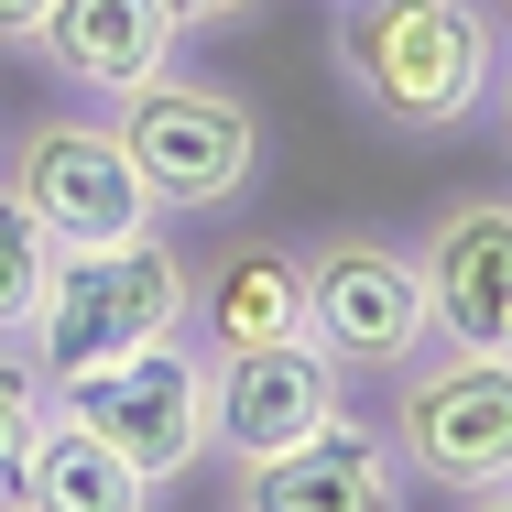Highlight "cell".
Instances as JSON below:
<instances>
[{
	"label": "cell",
	"mask_w": 512,
	"mask_h": 512,
	"mask_svg": "<svg viewBox=\"0 0 512 512\" xmlns=\"http://www.w3.org/2000/svg\"><path fill=\"white\" fill-rule=\"evenodd\" d=\"M175 22L186 33H240V22H262V0H175Z\"/></svg>",
	"instance_id": "obj_16"
},
{
	"label": "cell",
	"mask_w": 512,
	"mask_h": 512,
	"mask_svg": "<svg viewBox=\"0 0 512 512\" xmlns=\"http://www.w3.org/2000/svg\"><path fill=\"white\" fill-rule=\"evenodd\" d=\"M44 22H55V0H0V44H11V55H33Z\"/></svg>",
	"instance_id": "obj_17"
},
{
	"label": "cell",
	"mask_w": 512,
	"mask_h": 512,
	"mask_svg": "<svg viewBox=\"0 0 512 512\" xmlns=\"http://www.w3.org/2000/svg\"><path fill=\"white\" fill-rule=\"evenodd\" d=\"M491 22H502V33H512V0H491Z\"/></svg>",
	"instance_id": "obj_19"
},
{
	"label": "cell",
	"mask_w": 512,
	"mask_h": 512,
	"mask_svg": "<svg viewBox=\"0 0 512 512\" xmlns=\"http://www.w3.org/2000/svg\"><path fill=\"white\" fill-rule=\"evenodd\" d=\"M197 349H262V338H306V251L284 240H229L197 262V306H186Z\"/></svg>",
	"instance_id": "obj_12"
},
{
	"label": "cell",
	"mask_w": 512,
	"mask_h": 512,
	"mask_svg": "<svg viewBox=\"0 0 512 512\" xmlns=\"http://www.w3.org/2000/svg\"><path fill=\"white\" fill-rule=\"evenodd\" d=\"M393 458L436 502H512V349H414L393 371Z\"/></svg>",
	"instance_id": "obj_3"
},
{
	"label": "cell",
	"mask_w": 512,
	"mask_h": 512,
	"mask_svg": "<svg viewBox=\"0 0 512 512\" xmlns=\"http://www.w3.org/2000/svg\"><path fill=\"white\" fill-rule=\"evenodd\" d=\"M0 186L55 229V251L142 240L164 218L153 186H142V164H131V142H120V120H99V109H33L11 131V153H0Z\"/></svg>",
	"instance_id": "obj_6"
},
{
	"label": "cell",
	"mask_w": 512,
	"mask_h": 512,
	"mask_svg": "<svg viewBox=\"0 0 512 512\" xmlns=\"http://www.w3.org/2000/svg\"><path fill=\"white\" fill-rule=\"evenodd\" d=\"M349 404V371L316 349V338H262V349H207V425H218V458H273L295 447L306 425Z\"/></svg>",
	"instance_id": "obj_8"
},
{
	"label": "cell",
	"mask_w": 512,
	"mask_h": 512,
	"mask_svg": "<svg viewBox=\"0 0 512 512\" xmlns=\"http://www.w3.org/2000/svg\"><path fill=\"white\" fill-rule=\"evenodd\" d=\"M44 414H55V371H44L22 338H0V491H11L22 447L44 436Z\"/></svg>",
	"instance_id": "obj_15"
},
{
	"label": "cell",
	"mask_w": 512,
	"mask_h": 512,
	"mask_svg": "<svg viewBox=\"0 0 512 512\" xmlns=\"http://www.w3.org/2000/svg\"><path fill=\"white\" fill-rule=\"evenodd\" d=\"M425 306L458 349H512V197H447L425 218Z\"/></svg>",
	"instance_id": "obj_10"
},
{
	"label": "cell",
	"mask_w": 512,
	"mask_h": 512,
	"mask_svg": "<svg viewBox=\"0 0 512 512\" xmlns=\"http://www.w3.org/2000/svg\"><path fill=\"white\" fill-rule=\"evenodd\" d=\"M306 338L360 382V371H404L414 349L436 338L425 306V262L382 229H327L306 240Z\"/></svg>",
	"instance_id": "obj_7"
},
{
	"label": "cell",
	"mask_w": 512,
	"mask_h": 512,
	"mask_svg": "<svg viewBox=\"0 0 512 512\" xmlns=\"http://www.w3.org/2000/svg\"><path fill=\"white\" fill-rule=\"evenodd\" d=\"M480 109L502 120V142H512V44H502V66H491V99H480Z\"/></svg>",
	"instance_id": "obj_18"
},
{
	"label": "cell",
	"mask_w": 512,
	"mask_h": 512,
	"mask_svg": "<svg viewBox=\"0 0 512 512\" xmlns=\"http://www.w3.org/2000/svg\"><path fill=\"white\" fill-rule=\"evenodd\" d=\"M175 44H186L175 0H55V22H44L33 55H44L77 99H120V88H142L153 66H175Z\"/></svg>",
	"instance_id": "obj_11"
},
{
	"label": "cell",
	"mask_w": 512,
	"mask_h": 512,
	"mask_svg": "<svg viewBox=\"0 0 512 512\" xmlns=\"http://www.w3.org/2000/svg\"><path fill=\"white\" fill-rule=\"evenodd\" d=\"M186 306H197V262L142 229V240H99V251H55L44 295L22 316V349L44 371H88V360H120V349H153V338H186Z\"/></svg>",
	"instance_id": "obj_2"
},
{
	"label": "cell",
	"mask_w": 512,
	"mask_h": 512,
	"mask_svg": "<svg viewBox=\"0 0 512 512\" xmlns=\"http://www.w3.org/2000/svg\"><path fill=\"white\" fill-rule=\"evenodd\" d=\"M229 502L240 512H393L404 502V458L382 425L338 404L327 425H306L273 458H229Z\"/></svg>",
	"instance_id": "obj_9"
},
{
	"label": "cell",
	"mask_w": 512,
	"mask_h": 512,
	"mask_svg": "<svg viewBox=\"0 0 512 512\" xmlns=\"http://www.w3.org/2000/svg\"><path fill=\"white\" fill-rule=\"evenodd\" d=\"M44 273H55V229L0 186V338H22V316H33V295H44Z\"/></svg>",
	"instance_id": "obj_14"
},
{
	"label": "cell",
	"mask_w": 512,
	"mask_h": 512,
	"mask_svg": "<svg viewBox=\"0 0 512 512\" xmlns=\"http://www.w3.org/2000/svg\"><path fill=\"white\" fill-rule=\"evenodd\" d=\"M109 120H120L153 207H175V218H218V207H240L262 186V109L240 88H218V77L153 66L142 88L109 99Z\"/></svg>",
	"instance_id": "obj_5"
},
{
	"label": "cell",
	"mask_w": 512,
	"mask_h": 512,
	"mask_svg": "<svg viewBox=\"0 0 512 512\" xmlns=\"http://www.w3.org/2000/svg\"><path fill=\"white\" fill-rule=\"evenodd\" d=\"M55 414L88 425L153 502H164L197 458H218V425H207V349L197 338H153V349H120V360H88V371H55Z\"/></svg>",
	"instance_id": "obj_4"
},
{
	"label": "cell",
	"mask_w": 512,
	"mask_h": 512,
	"mask_svg": "<svg viewBox=\"0 0 512 512\" xmlns=\"http://www.w3.org/2000/svg\"><path fill=\"white\" fill-rule=\"evenodd\" d=\"M153 491L109 458L88 425H66V414H44V436L22 447V469H11V491L0 512H142Z\"/></svg>",
	"instance_id": "obj_13"
},
{
	"label": "cell",
	"mask_w": 512,
	"mask_h": 512,
	"mask_svg": "<svg viewBox=\"0 0 512 512\" xmlns=\"http://www.w3.org/2000/svg\"><path fill=\"white\" fill-rule=\"evenodd\" d=\"M327 66H338L349 109L382 131H458L491 99L502 22H491V0H338Z\"/></svg>",
	"instance_id": "obj_1"
}]
</instances>
